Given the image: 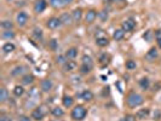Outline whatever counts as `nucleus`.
<instances>
[{
    "label": "nucleus",
    "instance_id": "obj_44",
    "mask_svg": "<svg viewBox=\"0 0 161 121\" xmlns=\"http://www.w3.org/2000/svg\"><path fill=\"white\" fill-rule=\"evenodd\" d=\"M103 1H104L105 4H112V3L114 1V0H103Z\"/></svg>",
    "mask_w": 161,
    "mask_h": 121
},
{
    "label": "nucleus",
    "instance_id": "obj_5",
    "mask_svg": "<svg viewBox=\"0 0 161 121\" xmlns=\"http://www.w3.org/2000/svg\"><path fill=\"white\" fill-rule=\"evenodd\" d=\"M98 17V12L96 11V10H88L87 12H86V15H85V22L86 23H88V24H91V23H93L96 21V18Z\"/></svg>",
    "mask_w": 161,
    "mask_h": 121
},
{
    "label": "nucleus",
    "instance_id": "obj_36",
    "mask_svg": "<svg viewBox=\"0 0 161 121\" xmlns=\"http://www.w3.org/2000/svg\"><path fill=\"white\" fill-rule=\"evenodd\" d=\"M155 39L157 41V46L161 49V30H156L155 32Z\"/></svg>",
    "mask_w": 161,
    "mask_h": 121
},
{
    "label": "nucleus",
    "instance_id": "obj_47",
    "mask_svg": "<svg viewBox=\"0 0 161 121\" xmlns=\"http://www.w3.org/2000/svg\"><path fill=\"white\" fill-rule=\"evenodd\" d=\"M117 1H125V0H117Z\"/></svg>",
    "mask_w": 161,
    "mask_h": 121
},
{
    "label": "nucleus",
    "instance_id": "obj_39",
    "mask_svg": "<svg viewBox=\"0 0 161 121\" xmlns=\"http://www.w3.org/2000/svg\"><path fill=\"white\" fill-rule=\"evenodd\" d=\"M124 120L125 121H136L137 119H136V115H126Z\"/></svg>",
    "mask_w": 161,
    "mask_h": 121
},
{
    "label": "nucleus",
    "instance_id": "obj_4",
    "mask_svg": "<svg viewBox=\"0 0 161 121\" xmlns=\"http://www.w3.org/2000/svg\"><path fill=\"white\" fill-rule=\"evenodd\" d=\"M61 25H62V22H61L59 17H51L46 22V27L49 29H57Z\"/></svg>",
    "mask_w": 161,
    "mask_h": 121
},
{
    "label": "nucleus",
    "instance_id": "obj_11",
    "mask_svg": "<svg viewBox=\"0 0 161 121\" xmlns=\"http://www.w3.org/2000/svg\"><path fill=\"white\" fill-rule=\"evenodd\" d=\"M61 22H62V24H64V25H70L74 21H73V17H72V15H69V13H67V12H64V13H62L61 15Z\"/></svg>",
    "mask_w": 161,
    "mask_h": 121
},
{
    "label": "nucleus",
    "instance_id": "obj_1",
    "mask_svg": "<svg viewBox=\"0 0 161 121\" xmlns=\"http://www.w3.org/2000/svg\"><path fill=\"white\" fill-rule=\"evenodd\" d=\"M87 115V109L84 105H76L70 113V116L75 121H83Z\"/></svg>",
    "mask_w": 161,
    "mask_h": 121
},
{
    "label": "nucleus",
    "instance_id": "obj_14",
    "mask_svg": "<svg viewBox=\"0 0 161 121\" xmlns=\"http://www.w3.org/2000/svg\"><path fill=\"white\" fill-rule=\"evenodd\" d=\"M157 55H159V53H157V50L155 49V47H152L148 52H146V55H145V58L146 59H148L149 62H153L156 57H157Z\"/></svg>",
    "mask_w": 161,
    "mask_h": 121
},
{
    "label": "nucleus",
    "instance_id": "obj_21",
    "mask_svg": "<svg viewBox=\"0 0 161 121\" xmlns=\"http://www.w3.org/2000/svg\"><path fill=\"white\" fill-rule=\"evenodd\" d=\"M125 36V32L123 28H120V29H115L114 33H113V38L116 40V41H120V40H123Z\"/></svg>",
    "mask_w": 161,
    "mask_h": 121
},
{
    "label": "nucleus",
    "instance_id": "obj_45",
    "mask_svg": "<svg viewBox=\"0 0 161 121\" xmlns=\"http://www.w3.org/2000/svg\"><path fill=\"white\" fill-rule=\"evenodd\" d=\"M72 1H73V0H64V3H65L67 5H69V4L72 3Z\"/></svg>",
    "mask_w": 161,
    "mask_h": 121
},
{
    "label": "nucleus",
    "instance_id": "obj_35",
    "mask_svg": "<svg viewBox=\"0 0 161 121\" xmlns=\"http://www.w3.org/2000/svg\"><path fill=\"white\" fill-rule=\"evenodd\" d=\"M91 70H92V68L86 64H81V67H80V73L81 74H88Z\"/></svg>",
    "mask_w": 161,
    "mask_h": 121
},
{
    "label": "nucleus",
    "instance_id": "obj_28",
    "mask_svg": "<svg viewBox=\"0 0 161 121\" xmlns=\"http://www.w3.org/2000/svg\"><path fill=\"white\" fill-rule=\"evenodd\" d=\"M23 93H24V88H23V86L17 85V86L13 87V95H15L16 97H21V96H23Z\"/></svg>",
    "mask_w": 161,
    "mask_h": 121
},
{
    "label": "nucleus",
    "instance_id": "obj_7",
    "mask_svg": "<svg viewBox=\"0 0 161 121\" xmlns=\"http://www.w3.org/2000/svg\"><path fill=\"white\" fill-rule=\"evenodd\" d=\"M121 28L124 29V32H132L133 29L136 28V22L133 21L132 18L126 20V21H124V22H123Z\"/></svg>",
    "mask_w": 161,
    "mask_h": 121
},
{
    "label": "nucleus",
    "instance_id": "obj_41",
    "mask_svg": "<svg viewBox=\"0 0 161 121\" xmlns=\"http://www.w3.org/2000/svg\"><path fill=\"white\" fill-rule=\"evenodd\" d=\"M51 47L53 49V50H55L56 49V46H57V40H55V39H53V40H51Z\"/></svg>",
    "mask_w": 161,
    "mask_h": 121
},
{
    "label": "nucleus",
    "instance_id": "obj_18",
    "mask_svg": "<svg viewBox=\"0 0 161 121\" xmlns=\"http://www.w3.org/2000/svg\"><path fill=\"white\" fill-rule=\"evenodd\" d=\"M24 70H25V67H23V65H17V67H15V68L11 70V75H12V76H20V75H22V74L24 73Z\"/></svg>",
    "mask_w": 161,
    "mask_h": 121
},
{
    "label": "nucleus",
    "instance_id": "obj_40",
    "mask_svg": "<svg viewBox=\"0 0 161 121\" xmlns=\"http://www.w3.org/2000/svg\"><path fill=\"white\" fill-rule=\"evenodd\" d=\"M34 34H35V35L39 38V36H41V35H43V30H41V29H38V28H35V29H34Z\"/></svg>",
    "mask_w": 161,
    "mask_h": 121
},
{
    "label": "nucleus",
    "instance_id": "obj_12",
    "mask_svg": "<svg viewBox=\"0 0 161 121\" xmlns=\"http://www.w3.org/2000/svg\"><path fill=\"white\" fill-rule=\"evenodd\" d=\"M70 15H72V17H73V21L75 22V23H79L80 21H81V18H83V10L81 9H75L72 13H70Z\"/></svg>",
    "mask_w": 161,
    "mask_h": 121
},
{
    "label": "nucleus",
    "instance_id": "obj_46",
    "mask_svg": "<svg viewBox=\"0 0 161 121\" xmlns=\"http://www.w3.org/2000/svg\"><path fill=\"white\" fill-rule=\"evenodd\" d=\"M53 121H62V120H59V119H58V120H53Z\"/></svg>",
    "mask_w": 161,
    "mask_h": 121
},
{
    "label": "nucleus",
    "instance_id": "obj_42",
    "mask_svg": "<svg viewBox=\"0 0 161 121\" xmlns=\"http://www.w3.org/2000/svg\"><path fill=\"white\" fill-rule=\"evenodd\" d=\"M150 34H152V32H150V30H148V32H146V35H145V34L143 35V36H144V39L150 40Z\"/></svg>",
    "mask_w": 161,
    "mask_h": 121
},
{
    "label": "nucleus",
    "instance_id": "obj_37",
    "mask_svg": "<svg viewBox=\"0 0 161 121\" xmlns=\"http://www.w3.org/2000/svg\"><path fill=\"white\" fill-rule=\"evenodd\" d=\"M0 121H12V120H11L10 115H7L5 113H1L0 114Z\"/></svg>",
    "mask_w": 161,
    "mask_h": 121
},
{
    "label": "nucleus",
    "instance_id": "obj_17",
    "mask_svg": "<svg viewBox=\"0 0 161 121\" xmlns=\"http://www.w3.org/2000/svg\"><path fill=\"white\" fill-rule=\"evenodd\" d=\"M64 55L67 56L68 59H74L78 56V49L76 47H70V49L67 50V52L64 53Z\"/></svg>",
    "mask_w": 161,
    "mask_h": 121
},
{
    "label": "nucleus",
    "instance_id": "obj_32",
    "mask_svg": "<svg viewBox=\"0 0 161 121\" xmlns=\"http://www.w3.org/2000/svg\"><path fill=\"white\" fill-rule=\"evenodd\" d=\"M67 61H68V58H67V56H65V55H59V56H57V57H56V63H57V64L63 65Z\"/></svg>",
    "mask_w": 161,
    "mask_h": 121
},
{
    "label": "nucleus",
    "instance_id": "obj_9",
    "mask_svg": "<svg viewBox=\"0 0 161 121\" xmlns=\"http://www.w3.org/2000/svg\"><path fill=\"white\" fill-rule=\"evenodd\" d=\"M40 87H41L43 92H50L53 87V83H52V80L50 79H44L41 84H40Z\"/></svg>",
    "mask_w": 161,
    "mask_h": 121
},
{
    "label": "nucleus",
    "instance_id": "obj_38",
    "mask_svg": "<svg viewBox=\"0 0 161 121\" xmlns=\"http://www.w3.org/2000/svg\"><path fill=\"white\" fill-rule=\"evenodd\" d=\"M98 17H101L102 21H105L107 18H108V12H105V11H101L98 12Z\"/></svg>",
    "mask_w": 161,
    "mask_h": 121
},
{
    "label": "nucleus",
    "instance_id": "obj_34",
    "mask_svg": "<svg viewBox=\"0 0 161 121\" xmlns=\"http://www.w3.org/2000/svg\"><path fill=\"white\" fill-rule=\"evenodd\" d=\"M136 67H137V64H136V62H135V61L130 59V61H127V62H126V69H128V70H133V69H136Z\"/></svg>",
    "mask_w": 161,
    "mask_h": 121
},
{
    "label": "nucleus",
    "instance_id": "obj_27",
    "mask_svg": "<svg viewBox=\"0 0 161 121\" xmlns=\"http://www.w3.org/2000/svg\"><path fill=\"white\" fill-rule=\"evenodd\" d=\"M149 85H150V81H149L148 78H143V79L139 80V86H141V88L148 90V88H149Z\"/></svg>",
    "mask_w": 161,
    "mask_h": 121
},
{
    "label": "nucleus",
    "instance_id": "obj_16",
    "mask_svg": "<svg viewBox=\"0 0 161 121\" xmlns=\"http://www.w3.org/2000/svg\"><path fill=\"white\" fill-rule=\"evenodd\" d=\"M34 80H35V78L33 74H25L24 76H22L21 83H22V85H30L34 83Z\"/></svg>",
    "mask_w": 161,
    "mask_h": 121
},
{
    "label": "nucleus",
    "instance_id": "obj_13",
    "mask_svg": "<svg viewBox=\"0 0 161 121\" xmlns=\"http://www.w3.org/2000/svg\"><path fill=\"white\" fill-rule=\"evenodd\" d=\"M108 44H109V39L107 38V36L102 35V36H97V38H96V45H97V46H99V47H105V46H108Z\"/></svg>",
    "mask_w": 161,
    "mask_h": 121
},
{
    "label": "nucleus",
    "instance_id": "obj_29",
    "mask_svg": "<svg viewBox=\"0 0 161 121\" xmlns=\"http://www.w3.org/2000/svg\"><path fill=\"white\" fill-rule=\"evenodd\" d=\"M0 25H1V28H3L4 30H11V29L13 28V23H12L11 21H7V20H6V21H3Z\"/></svg>",
    "mask_w": 161,
    "mask_h": 121
},
{
    "label": "nucleus",
    "instance_id": "obj_23",
    "mask_svg": "<svg viewBox=\"0 0 161 121\" xmlns=\"http://www.w3.org/2000/svg\"><path fill=\"white\" fill-rule=\"evenodd\" d=\"M7 99H9V92L5 87H1L0 88V102L5 103V102H7Z\"/></svg>",
    "mask_w": 161,
    "mask_h": 121
},
{
    "label": "nucleus",
    "instance_id": "obj_19",
    "mask_svg": "<svg viewBox=\"0 0 161 121\" xmlns=\"http://www.w3.org/2000/svg\"><path fill=\"white\" fill-rule=\"evenodd\" d=\"M62 103H63V105L65 107V108H70V107L73 105V103H74V99H73L72 96L65 95V96H63V98H62Z\"/></svg>",
    "mask_w": 161,
    "mask_h": 121
},
{
    "label": "nucleus",
    "instance_id": "obj_20",
    "mask_svg": "<svg viewBox=\"0 0 161 121\" xmlns=\"http://www.w3.org/2000/svg\"><path fill=\"white\" fill-rule=\"evenodd\" d=\"M51 114L55 117L59 119V117H62L64 115V112H63V109L61 108V107H53V108L51 109Z\"/></svg>",
    "mask_w": 161,
    "mask_h": 121
},
{
    "label": "nucleus",
    "instance_id": "obj_22",
    "mask_svg": "<svg viewBox=\"0 0 161 121\" xmlns=\"http://www.w3.org/2000/svg\"><path fill=\"white\" fill-rule=\"evenodd\" d=\"M50 5L55 9H61V7H64L67 4L64 3V0H50Z\"/></svg>",
    "mask_w": 161,
    "mask_h": 121
},
{
    "label": "nucleus",
    "instance_id": "obj_8",
    "mask_svg": "<svg viewBox=\"0 0 161 121\" xmlns=\"http://www.w3.org/2000/svg\"><path fill=\"white\" fill-rule=\"evenodd\" d=\"M16 21H17V24L20 27H24L27 24V22H28V15H27L25 12L21 11L17 15V17H16Z\"/></svg>",
    "mask_w": 161,
    "mask_h": 121
},
{
    "label": "nucleus",
    "instance_id": "obj_24",
    "mask_svg": "<svg viewBox=\"0 0 161 121\" xmlns=\"http://www.w3.org/2000/svg\"><path fill=\"white\" fill-rule=\"evenodd\" d=\"M28 98H40V93H39V88L38 87H32L28 92Z\"/></svg>",
    "mask_w": 161,
    "mask_h": 121
},
{
    "label": "nucleus",
    "instance_id": "obj_31",
    "mask_svg": "<svg viewBox=\"0 0 161 121\" xmlns=\"http://www.w3.org/2000/svg\"><path fill=\"white\" fill-rule=\"evenodd\" d=\"M83 64H86V65H88V67H93V61H92V58L88 56V55H84L83 56Z\"/></svg>",
    "mask_w": 161,
    "mask_h": 121
},
{
    "label": "nucleus",
    "instance_id": "obj_15",
    "mask_svg": "<svg viewBox=\"0 0 161 121\" xmlns=\"http://www.w3.org/2000/svg\"><path fill=\"white\" fill-rule=\"evenodd\" d=\"M149 114H150V110H149L148 108L139 109V110L136 113V117H137L138 120H144V119H146V117L149 116Z\"/></svg>",
    "mask_w": 161,
    "mask_h": 121
},
{
    "label": "nucleus",
    "instance_id": "obj_43",
    "mask_svg": "<svg viewBox=\"0 0 161 121\" xmlns=\"http://www.w3.org/2000/svg\"><path fill=\"white\" fill-rule=\"evenodd\" d=\"M18 121H30V119L28 116H21Z\"/></svg>",
    "mask_w": 161,
    "mask_h": 121
},
{
    "label": "nucleus",
    "instance_id": "obj_6",
    "mask_svg": "<svg viewBox=\"0 0 161 121\" xmlns=\"http://www.w3.org/2000/svg\"><path fill=\"white\" fill-rule=\"evenodd\" d=\"M47 7V1L46 0H36L35 4H34V11L36 13H41L46 10Z\"/></svg>",
    "mask_w": 161,
    "mask_h": 121
},
{
    "label": "nucleus",
    "instance_id": "obj_10",
    "mask_svg": "<svg viewBox=\"0 0 161 121\" xmlns=\"http://www.w3.org/2000/svg\"><path fill=\"white\" fill-rule=\"evenodd\" d=\"M76 67H78L76 62L70 59V61H67V62L63 64V70H64V72H74V70L76 69Z\"/></svg>",
    "mask_w": 161,
    "mask_h": 121
},
{
    "label": "nucleus",
    "instance_id": "obj_3",
    "mask_svg": "<svg viewBox=\"0 0 161 121\" xmlns=\"http://www.w3.org/2000/svg\"><path fill=\"white\" fill-rule=\"evenodd\" d=\"M47 113H49L47 105H45V104L39 105V107H36V108L32 112V119H34L36 121H40V120H43L46 116Z\"/></svg>",
    "mask_w": 161,
    "mask_h": 121
},
{
    "label": "nucleus",
    "instance_id": "obj_25",
    "mask_svg": "<svg viewBox=\"0 0 161 121\" xmlns=\"http://www.w3.org/2000/svg\"><path fill=\"white\" fill-rule=\"evenodd\" d=\"M81 98L85 101V102H90L93 99V93L90 91V90H85L83 93H81Z\"/></svg>",
    "mask_w": 161,
    "mask_h": 121
},
{
    "label": "nucleus",
    "instance_id": "obj_30",
    "mask_svg": "<svg viewBox=\"0 0 161 121\" xmlns=\"http://www.w3.org/2000/svg\"><path fill=\"white\" fill-rule=\"evenodd\" d=\"M3 51L5 53H10L12 51H15V45H13L12 43H6L4 46H3Z\"/></svg>",
    "mask_w": 161,
    "mask_h": 121
},
{
    "label": "nucleus",
    "instance_id": "obj_33",
    "mask_svg": "<svg viewBox=\"0 0 161 121\" xmlns=\"http://www.w3.org/2000/svg\"><path fill=\"white\" fill-rule=\"evenodd\" d=\"M1 36L4 38V39H13L15 38V33H13L12 30H5V32H3V34H1Z\"/></svg>",
    "mask_w": 161,
    "mask_h": 121
},
{
    "label": "nucleus",
    "instance_id": "obj_2",
    "mask_svg": "<svg viewBox=\"0 0 161 121\" xmlns=\"http://www.w3.org/2000/svg\"><path fill=\"white\" fill-rule=\"evenodd\" d=\"M143 102H144V98L136 92H131L126 98V103H127L128 107H131V108H136V107L143 104Z\"/></svg>",
    "mask_w": 161,
    "mask_h": 121
},
{
    "label": "nucleus",
    "instance_id": "obj_26",
    "mask_svg": "<svg viewBox=\"0 0 161 121\" xmlns=\"http://www.w3.org/2000/svg\"><path fill=\"white\" fill-rule=\"evenodd\" d=\"M98 61H99V63L102 65H107V64H109V62H110V57H109V55H107V53H103V55L99 56Z\"/></svg>",
    "mask_w": 161,
    "mask_h": 121
}]
</instances>
